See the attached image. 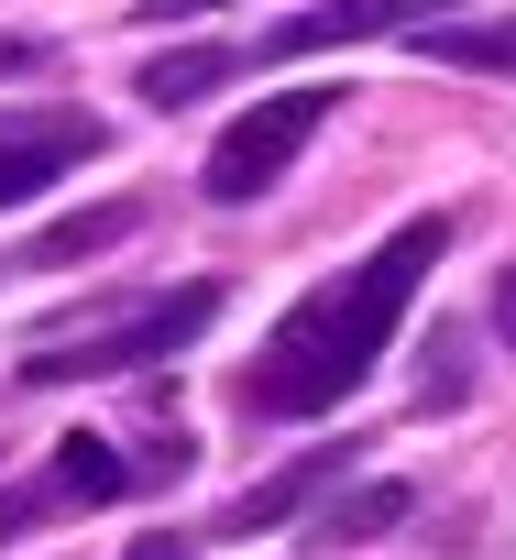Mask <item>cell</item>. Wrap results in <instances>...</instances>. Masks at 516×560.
<instances>
[{
  "label": "cell",
  "instance_id": "5b68a950",
  "mask_svg": "<svg viewBox=\"0 0 516 560\" xmlns=\"http://www.w3.org/2000/svg\"><path fill=\"white\" fill-rule=\"evenodd\" d=\"M396 23H429V0H319L308 23L265 34V67L275 56H330V45H363V34H396Z\"/></svg>",
  "mask_w": 516,
  "mask_h": 560
},
{
  "label": "cell",
  "instance_id": "277c9868",
  "mask_svg": "<svg viewBox=\"0 0 516 560\" xmlns=\"http://www.w3.org/2000/svg\"><path fill=\"white\" fill-rule=\"evenodd\" d=\"M99 154V121L89 110H0V209H23L45 198L67 165Z\"/></svg>",
  "mask_w": 516,
  "mask_h": 560
},
{
  "label": "cell",
  "instance_id": "8fae6325",
  "mask_svg": "<svg viewBox=\"0 0 516 560\" xmlns=\"http://www.w3.org/2000/svg\"><path fill=\"white\" fill-rule=\"evenodd\" d=\"M385 527H407V483H363V494H341V505L319 516V538H330V549H352V538H385Z\"/></svg>",
  "mask_w": 516,
  "mask_h": 560
},
{
  "label": "cell",
  "instance_id": "6da1fadb",
  "mask_svg": "<svg viewBox=\"0 0 516 560\" xmlns=\"http://www.w3.org/2000/svg\"><path fill=\"white\" fill-rule=\"evenodd\" d=\"M450 253V220L439 209H418V220H396L352 275H330V287H308L275 330H265V352H253V418H330V407H352V385L385 363V341H396V319L418 308V287H429V264Z\"/></svg>",
  "mask_w": 516,
  "mask_h": 560
},
{
  "label": "cell",
  "instance_id": "7c38bea8",
  "mask_svg": "<svg viewBox=\"0 0 516 560\" xmlns=\"http://www.w3.org/2000/svg\"><path fill=\"white\" fill-rule=\"evenodd\" d=\"M429 407H461V341L450 330L429 341Z\"/></svg>",
  "mask_w": 516,
  "mask_h": 560
},
{
  "label": "cell",
  "instance_id": "2e32d148",
  "mask_svg": "<svg viewBox=\"0 0 516 560\" xmlns=\"http://www.w3.org/2000/svg\"><path fill=\"white\" fill-rule=\"evenodd\" d=\"M121 560H198V549H187V538H132Z\"/></svg>",
  "mask_w": 516,
  "mask_h": 560
},
{
  "label": "cell",
  "instance_id": "ba28073f",
  "mask_svg": "<svg viewBox=\"0 0 516 560\" xmlns=\"http://www.w3.org/2000/svg\"><path fill=\"white\" fill-rule=\"evenodd\" d=\"M429 67H483V78H516V23H418L407 34Z\"/></svg>",
  "mask_w": 516,
  "mask_h": 560
},
{
  "label": "cell",
  "instance_id": "9a60e30c",
  "mask_svg": "<svg viewBox=\"0 0 516 560\" xmlns=\"http://www.w3.org/2000/svg\"><path fill=\"white\" fill-rule=\"evenodd\" d=\"M494 330H505V341H516V264H505V275H494Z\"/></svg>",
  "mask_w": 516,
  "mask_h": 560
},
{
  "label": "cell",
  "instance_id": "9c48e42d",
  "mask_svg": "<svg viewBox=\"0 0 516 560\" xmlns=\"http://www.w3.org/2000/svg\"><path fill=\"white\" fill-rule=\"evenodd\" d=\"M132 231H143V209L110 198V209H89V220H56L34 253H45V264H89V253H110V242H132Z\"/></svg>",
  "mask_w": 516,
  "mask_h": 560
},
{
  "label": "cell",
  "instance_id": "8992f818",
  "mask_svg": "<svg viewBox=\"0 0 516 560\" xmlns=\"http://www.w3.org/2000/svg\"><path fill=\"white\" fill-rule=\"evenodd\" d=\"M132 483H143V462H121L110 440H89V429L56 440V494H67V505H121Z\"/></svg>",
  "mask_w": 516,
  "mask_h": 560
},
{
  "label": "cell",
  "instance_id": "52a82bcc",
  "mask_svg": "<svg viewBox=\"0 0 516 560\" xmlns=\"http://www.w3.org/2000/svg\"><path fill=\"white\" fill-rule=\"evenodd\" d=\"M231 67H242V56H220V45H176V56H143L132 89H143V110H187V100H209Z\"/></svg>",
  "mask_w": 516,
  "mask_h": 560
},
{
  "label": "cell",
  "instance_id": "7a4b0ae2",
  "mask_svg": "<svg viewBox=\"0 0 516 560\" xmlns=\"http://www.w3.org/2000/svg\"><path fill=\"white\" fill-rule=\"evenodd\" d=\"M209 319H220V287H176V298H154V308H132V319H110V330H45V341L23 352V385L143 374V363H165L176 341H198Z\"/></svg>",
  "mask_w": 516,
  "mask_h": 560
},
{
  "label": "cell",
  "instance_id": "5bb4252c",
  "mask_svg": "<svg viewBox=\"0 0 516 560\" xmlns=\"http://www.w3.org/2000/svg\"><path fill=\"white\" fill-rule=\"evenodd\" d=\"M198 12H220V0H143V23H198Z\"/></svg>",
  "mask_w": 516,
  "mask_h": 560
},
{
  "label": "cell",
  "instance_id": "30bf717a",
  "mask_svg": "<svg viewBox=\"0 0 516 560\" xmlns=\"http://www.w3.org/2000/svg\"><path fill=\"white\" fill-rule=\"evenodd\" d=\"M330 472H341V451H319V462H297V472H275V483H253V494L231 505V527H275V516H297Z\"/></svg>",
  "mask_w": 516,
  "mask_h": 560
},
{
  "label": "cell",
  "instance_id": "e0dca14e",
  "mask_svg": "<svg viewBox=\"0 0 516 560\" xmlns=\"http://www.w3.org/2000/svg\"><path fill=\"white\" fill-rule=\"evenodd\" d=\"M23 516H34V494H0V538H12V527H23Z\"/></svg>",
  "mask_w": 516,
  "mask_h": 560
},
{
  "label": "cell",
  "instance_id": "3957f363",
  "mask_svg": "<svg viewBox=\"0 0 516 560\" xmlns=\"http://www.w3.org/2000/svg\"><path fill=\"white\" fill-rule=\"evenodd\" d=\"M330 110H341V89H275L265 110H242V121L209 143V198H220V209H253V198H265V187L319 143Z\"/></svg>",
  "mask_w": 516,
  "mask_h": 560
},
{
  "label": "cell",
  "instance_id": "4fadbf2b",
  "mask_svg": "<svg viewBox=\"0 0 516 560\" xmlns=\"http://www.w3.org/2000/svg\"><path fill=\"white\" fill-rule=\"evenodd\" d=\"M45 67V45H23V34H0V78H34Z\"/></svg>",
  "mask_w": 516,
  "mask_h": 560
}]
</instances>
